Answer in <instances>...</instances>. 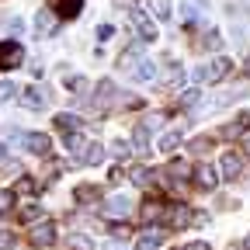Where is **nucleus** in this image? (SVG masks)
Listing matches in <instances>:
<instances>
[{
    "label": "nucleus",
    "mask_w": 250,
    "mask_h": 250,
    "mask_svg": "<svg viewBox=\"0 0 250 250\" xmlns=\"http://www.w3.org/2000/svg\"><path fill=\"white\" fill-rule=\"evenodd\" d=\"M118 7L129 11V21H132V28L139 31V39H143V42H153V39H156V24L149 21V14H146V11H139L132 0H118Z\"/></svg>",
    "instance_id": "1"
},
{
    "label": "nucleus",
    "mask_w": 250,
    "mask_h": 250,
    "mask_svg": "<svg viewBox=\"0 0 250 250\" xmlns=\"http://www.w3.org/2000/svg\"><path fill=\"white\" fill-rule=\"evenodd\" d=\"M229 70H233V59H223V56H219V59H212V62H205V66L195 70V80H198V83H219Z\"/></svg>",
    "instance_id": "2"
},
{
    "label": "nucleus",
    "mask_w": 250,
    "mask_h": 250,
    "mask_svg": "<svg viewBox=\"0 0 250 250\" xmlns=\"http://www.w3.org/2000/svg\"><path fill=\"white\" fill-rule=\"evenodd\" d=\"M21 59H24V49H21L18 42H0V70L21 66Z\"/></svg>",
    "instance_id": "3"
},
{
    "label": "nucleus",
    "mask_w": 250,
    "mask_h": 250,
    "mask_svg": "<svg viewBox=\"0 0 250 250\" xmlns=\"http://www.w3.org/2000/svg\"><path fill=\"white\" fill-rule=\"evenodd\" d=\"M49 11H52L56 18H66V21H73V18L83 11V0H49Z\"/></svg>",
    "instance_id": "4"
},
{
    "label": "nucleus",
    "mask_w": 250,
    "mask_h": 250,
    "mask_svg": "<svg viewBox=\"0 0 250 250\" xmlns=\"http://www.w3.org/2000/svg\"><path fill=\"white\" fill-rule=\"evenodd\" d=\"M31 243H35V247H49V243H56V223L42 219V223L31 229Z\"/></svg>",
    "instance_id": "5"
},
{
    "label": "nucleus",
    "mask_w": 250,
    "mask_h": 250,
    "mask_svg": "<svg viewBox=\"0 0 250 250\" xmlns=\"http://www.w3.org/2000/svg\"><path fill=\"white\" fill-rule=\"evenodd\" d=\"M24 146H28V153H35V156H49V136L45 132H24Z\"/></svg>",
    "instance_id": "6"
},
{
    "label": "nucleus",
    "mask_w": 250,
    "mask_h": 250,
    "mask_svg": "<svg viewBox=\"0 0 250 250\" xmlns=\"http://www.w3.org/2000/svg\"><path fill=\"white\" fill-rule=\"evenodd\" d=\"M21 104L31 108V111H42L45 108V94L39 87H21Z\"/></svg>",
    "instance_id": "7"
},
{
    "label": "nucleus",
    "mask_w": 250,
    "mask_h": 250,
    "mask_svg": "<svg viewBox=\"0 0 250 250\" xmlns=\"http://www.w3.org/2000/svg\"><path fill=\"white\" fill-rule=\"evenodd\" d=\"M59 28V18L45 7V11H39V18H35V31H39V35H52V31Z\"/></svg>",
    "instance_id": "8"
},
{
    "label": "nucleus",
    "mask_w": 250,
    "mask_h": 250,
    "mask_svg": "<svg viewBox=\"0 0 250 250\" xmlns=\"http://www.w3.org/2000/svg\"><path fill=\"white\" fill-rule=\"evenodd\" d=\"M164 219H167V226H177V229H184L188 223H191V212H188L184 205H177V208H164Z\"/></svg>",
    "instance_id": "9"
},
{
    "label": "nucleus",
    "mask_w": 250,
    "mask_h": 250,
    "mask_svg": "<svg viewBox=\"0 0 250 250\" xmlns=\"http://www.w3.org/2000/svg\"><path fill=\"white\" fill-rule=\"evenodd\" d=\"M195 181L205 188V191H212V188L219 184V174H215V167H208V164H198V167H195Z\"/></svg>",
    "instance_id": "10"
},
{
    "label": "nucleus",
    "mask_w": 250,
    "mask_h": 250,
    "mask_svg": "<svg viewBox=\"0 0 250 250\" xmlns=\"http://www.w3.org/2000/svg\"><path fill=\"white\" fill-rule=\"evenodd\" d=\"M219 170H223V177H240V156L236 153H223V160H219Z\"/></svg>",
    "instance_id": "11"
},
{
    "label": "nucleus",
    "mask_w": 250,
    "mask_h": 250,
    "mask_svg": "<svg viewBox=\"0 0 250 250\" xmlns=\"http://www.w3.org/2000/svg\"><path fill=\"white\" fill-rule=\"evenodd\" d=\"M129 208H132V202L125 198V195H118V198H108V202H104V212H108V215H122V219H125V215H129Z\"/></svg>",
    "instance_id": "12"
},
{
    "label": "nucleus",
    "mask_w": 250,
    "mask_h": 250,
    "mask_svg": "<svg viewBox=\"0 0 250 250\" xmlns=\"http://www.w3.org/2000/svg\"><path fill=\"white\" fill-rule=\"evenodd\" d=\"M160 243H164V229H149L136 240V250H156Z\"/></svg>",
    "instance_id": "13"
},
{
    "label": "nucleus",
    "mask_w": 250,
    "mask_h": 250,
    "mask_svg": "<svg viewBox=\"0 0 250 250\" xmlns=\"http://www.w3.org/2000/svg\"><path fill=\"white\" fill-rule=\"evenodd\" d=\"M80 160L90 164V167H94V164H101V160H104V146H101V143H87L83 153H80Z\"/></svg>",
    "instance_id": "14"
},
{
    "label": "nucleus",
    "mask_w": 250,
    "mask_h": 250,
    "mask_svg": "<svg viewBox=\"0 0 250 250\" xmlns=\"http://www.w3.org/2000/svg\"><path fill=\"white\" fill-rule=\"evenodd\" d=\"M129 177H132V184H139V188H149V184H153V170H149V167H143V164H139V167H132V170H129Z\"/></svg>",
    "instance_id": "15"
},
{
    "label": "nucleus",
    "mask_w": 250,
    "mask_h": 250,
    "mask_svg": "<svg viewBox=\"0 0 250 250\" xmlns=\"http://www.w3.org/2000/svg\"><path fill=\"white\" fill-rule=\"evenodd\" d=\"M247 125H250V115H240L236 122H229L226 129H223V136H229V139H236V136H243L247 132Z\"/></svg>",
    "instance_id": "16"
},
{
    "label": "nucleus",
    "mask_w": 250,
    "mask_h": 250,
    "mask_svg": "<svg viewBox=\"0 0 250 250\" xmlns=\"http://www.w3.org/2000/svg\"><path fill=\"white\" fill-rule=\"evenodd\" d=\"M101 198V188H90V184H80L77 188V202L80 205H90V202H98Z\"/></svg>",
    "instance_id": "17"
},
{
    "label": "nucleus",
    "mask_w": 250,
    "mask_h": 250,
    "mask_svg": "<svg viewBox=\"0 0 250 250\" xmlns=\"http://www.w3.org/2000/svg\"><path fill=\"white\" fill-rule=\"evenodd\" d=\"M111 98H115V83H111V80H101V83H98V108H104Z\"/></svg>",
    "instance_id": "18"
},
{
    "label": "nucleus",
    "mask_w": 250,
    "mask_h": 250,
    "mask_svg": "<svg viewBox=\"0 0 250 250\" xmlns=\"http://www.w3.org/2000/svg\"><path fill=\"white\" fill-rule=\"evenodd\" d=\"M143 219H146V223L164 219V205H160V202H146V205H143Z\"/></svg>",
    "instance_id": "19"
},
{
    "label": "nucleus",
    "mask_w": 250,
    "mask_h": 250,
    "mask_svg": "<svg viewBox=\"0 0 250 250\" xmlns=\"http://www.w3.org/2000/svg\"><path fill=\"white\" fill-rule=\"evenodd\" d=\"M177 143H181V129H170V132H164L160 149H164V153H174V149H177Z\"/></svg>",
    "instance_id": "20"
},
{
    "label": "nucleus",
    "mask_w": 250,
    "mask_h": 250,
    "mask_svg": "<svg viewBox=\"0 0 250 250\" xmlns=\"http://www.w3.org/2000/svg\"><path fill=\"white\" fill-rule=\"evenodd\" d=\"M149 11H153V18L167 21L170 18V0H149Z\"/></svg>",
    "instance_id": "21"
},
{
    "label": "nucleus",
    "mask_w": 250,
    "mask_h": 250,
    "mask_svg": "<svg viewBox=\"0 0 250 250\" xmlns=\"http://www.w3.org/2000/svg\"><path fill=\"white\" fill-rule=\"evenodd\" d=\"M132 77H136V80H153V77H156V66H153L149 59H143L139 66L132 70Z\"/></svg>",
    "instance_id": "22"
},
{
    "label": "nucleus",
    "mask_w": 250,
    "mask_h": 250,
    "mask_svg": "<svg viewBox=\"0 0 250 250\" xmlns=\"http://www.w3.org/2000/svg\"><path fill=\"white\" fill-rule=\"evenodd\" d=\"M167 174H170L174 181H184V177H191V167H188L184 160H174V164L167 167Z\"/></svg>",
    "instance_id": "23"
},
{
    "label": "nucleus",
    "mask_w": 250,
    "mask_h": 250,
    "mask_svg": "<svg viewBox=\"0 0 250 250\" xmlns=\"http://www.w3.org/2000/svg\"><path fill=\"white\" fill-rule=\"evenodd\" d=\"M56 129L59 132H77V118L73 115H56Z\"/></svg>",
    "instance_id": "24"
},
{
    "label": "nucleus",
    "mask_w": 250,
    "mask_h": 250,
    "mask_svg": "<svg viewBox=\"0 0 250 250\" xmlns=\"http://www.w3.org/2000/svg\"><path fill=\"white\" fill-rule=\"evenodd\" d=\"M14 198H18L14 191H7V188H0V215H7V212L14 208Z\"/></svg>",
    "instance_id": "25"
},
{
    "label": "nucleus",
    "mask_w": 250,
    "mask_h": 250,
    "mask_svg": "<svg viewBox=\"0 0 250 250\" xmlns=\"http://www.w3.org/2000/svg\"><path fill=\"white\" fill-rule=\"evenodd\" d=\"M83 146H87V139H83V136H77V132H70V139H66V149H70L73 156H80V153H83Z\"/></svg>",
    "instance_id": "26"
},
{
    "label": "nucleus",
    "mask_w": 250,
    "mask_h": 250,
    "mask_svg": "<svg viewBox=\"0 0 250 250\" xmlns=\"http://www.w3.org/2000/svg\"><path fill=\"white\" fill-rule=\"evenodd\" d=\"M136 146L149 149V125H136Z\"/></svg>",
    "instance_id": "27"
},
{
    "label": "nucleus",
    "mask_w": 250,
    "mask_h": 250,
    "mask_svg": "<svg viewBox=\"0 0 250 250\" xmlns=\"http://www.w3.org/2000/svg\"><path fill=\"white\" fill-rule=\"evenodd\" d=\"M14 195H35V181H31V177H21V181L14 184Z\"/></svg>",
    "instance_id": "28"
},
{
    "label": "nucleus",
    "mask_w": 250,
    "mask_h": 250,
    "mask_svg": "<svg viewBox=\"0 0 250 250\" xmlns=\"http://www.w3.org/2000/svg\"><path fill=\"white\" fill-rule=\"evenodd\" d=\"M83 87H87L83 77H70V80H66V90H70V94H83Z\"/></svg>",
    "instance_id": "29"
},
{
    "label": "nucleus",
    "mask_w": 250,
    "mask_h": 250,
    "mask_svg": "<svg viewBox=\"0 0 250 250\" xmlns=\"http://www.w3.org/2000/svg\"><path fill=\"white\" fill-rule=\"evenodd\" d=\"M111 153L118 156V160H125V156H129V153H132V146H129V143H122V139H118V143L111 146Z\"/></svg>",
    "instance_id": "30"
},
{
    "label": "nucleus",
    "mask_w": 250,
    "mask_h": 250,
    "mask_svg": "<svg viewBox=\"0 0 250 250\" xmlns=\"http://www.w3.org/2000/svg\"><path fill=\"white\" fill-rule=\"evenodd\" d=\"M11 98H18V87L14 83H0V101H11Z\"/></svg>",
    "instance_id": "31"
},
{
    "label": "nucleus",
    "mask_w": 250,
    "mask_h": 250,
    "mask_svg": "<svg viewBox=\"0 0 250 250\" xmlns=\"http://www.w3.org/2000/svg\"><path fill=\"white\" fill-rule=\"evenodd\" d=\"M195 101H198V90H184V94H181V101H177V104H184V108H191Z\"/></svg>",
    "instance_id": "32"
},
{
    "label": "nucleus",
    "mask_w": 250,
    "mask_h": 250,
    "mask_svg": "<svg viewBox=\"0 0 250 250\" xmlns=\"http://www.w3.org/2000/svg\"><path fill=\"white\" fill-rule=\"evenodd\" d=\"M205 45H208V49H219V45H223V35H219V31H208V35H205Z\"/></svg>",
    "instance_id": "33"
},
{
    "label": "nucleus",
    "mask_w": 250,
    "mask_h": 250,
    "mask_svg": "<svg viewBox=\"0 0 250 250\" xmlns=\"http://www.w3.org/2000/svg\"><path fill=\"white\" fill-rule=\"evenodd\" d=\"M21 219H24V223H35V219H39V208H35V205H28V208L21 212Z\"/></svg>",
    "instance_id": "34"
},
{
    "label": "nucleus",
    "mask_w": 250,
    "mask_h": 250,
    "mask_svg": "<svg viewBox=\"0 0 250 250\" xmlns=\"http://www.w3.org/2000/svg\"><path fill=\"white\" fill-rule=\"evenodd\" d=\"M70 243H73L77 250H90V240H87V236H70Z\"/></svg>",
    "instance_id": "35"
},
{
    "label": "nucleus",
    "mask_w": 250,
    "mask_h": 250,
    "mask_svg": "<svg viewBox=\"0 0 250 250\" xmlns=\"http://www.w3.org/2000/svg\"><path fill=\"white\" fill-rule=\"evenodd\" d=\"M111 35H115V28H111V24H101V28H98V39H101V42H108Z\"/></svg>",
    "instance_id": "36"
},
{
    "label": "nucleus",
    "mask_w": 250,
    "mask_h": 250,
    "mask_svg": "<svg viewBox=\"0 0 250 250\" xmlns=\"http://www.w3.org/2000/svg\"><path fill=\"white\" fill-rule=\"evenodd\" d=\"M208 146H212V139H208V136H202V139H195V153H205Z\"/></svg>",
    "instance_id": "37"
},
{
    "label": "nucleus",
    "mask_w": 250,
    "mask_h": 250,
    "mask_svg": "<svg viewBox=\"0 0 250 250\" xmlns=\"http://www.w3.org/2000/svg\"><path fill=\"white\" fill-rule=\"evenodd\" d=\"M7 247H14V236L11 233H0V250H7Z\"/></svg>",
    "instance_id": "38"
},
{
    "label": "nucleus",
    "mask_w": 250,
    "mask_h": 250,
    "mask_svg": "<svg viewBox=\"0 0 250 250\" xmlns=\"http://www.w3.org/2000/svg\"><path fill=\"white\" fill-rule=\"evenodd\" d=\"M184 250H208V243H202V240H195V243H188Z\"/></svg>",
    "instance_id": "39"
},
{
    "label": "nucleus",
    "mask_w": 250,
    "mask_h": 250,
    "mask_svg": "<svg viewBox=\"0 0 250 250\" xmlns=\"http://www.w3.org/2000/svg\"><path fill=\"white\" fill-rule=\"evenodd\" d=\"M4 160H7V146H4V143H0V164H4Z\"/></svg>",
    "instance_id": "40"
},
{
    "label": "nucleus",
    "mask_w": 250,
    "mask_h": 250,
    "mask_svg": "<svg viewBox=\"0 0 250 250\" xmlns=\"http://www.w3.org/2000/svg\"><path fill=\"white\" fill-rule=\"evenodd\" d=\"M243 250H250V233H247V240H243Z\"/></svg>",
    "instance_id": "41"
},
{
    "label": "nucleus",
    "mask_w": 250,
    "mask_h": 250,
    "mask_svg": "<svg viewBox=\"0 0 250 250\" xmlns=\"http://www.w3.org/2000/svg\"><path fill=\"white\" fill-rule=\"evenodd\" d=\"M243 146H247V153H250V136H247V139H243Z\"/></svg>",
    "instance_id": "42"
},
{
    "label": "nucleus",
    "mask_w": 250,
    "mask_h": 250,
    "mask_svg": "<svg viewBox=\"0 0 250 250\" xmlns=\"http://www.w3.org/2000/svg\"><path fill=\"white\" fill-rule=\"evenodd\" d=\"M247 73H250V62H247Z\"/></svg>",
    "instance_id": "43"
}]
</instances>
